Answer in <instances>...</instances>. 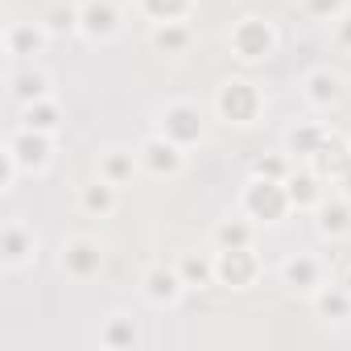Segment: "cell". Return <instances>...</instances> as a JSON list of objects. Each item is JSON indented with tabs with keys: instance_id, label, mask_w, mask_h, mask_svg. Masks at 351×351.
Here are the masks:
<instances>
[{
	"instance_id": "obj_1",
	"label": "cell",
	"mask_w": 351,
	"mask_h": 351,
	"mask_svg": "<svg viewBox=\"0 0 351 351\" xmlns=\"http://www.w3.org/2000/svg\"><path fill=\"white\" fill-rule=\"evenodd\" d=\"M211 108H215V116H219L228 128H252V124L265 116V91H261V83H252V79L232 75V79H223V83L215 87Z\"/></svg>"
},
{
	"instance_id": "obj_2",
	"label": "cell",
	"mask_w": 351,
	"mask_h": 351,
	"mask_svg": "<svg viewBox=\"0 0 351 351\" xmlns=\"http://www.w3.org/2000/svg\"><path fill=\"white\" fill-rule=\"evenodd\" d=\"M277 46H281V34H277V25H273L265 13H244V17L232 21V29H228V50H232V58L244 62V66L269 62V58L277 54Z\"/></svg>"
},
{
	"instance_id": "obj_3",
	"label": "cell",
	"mask_w": 351,
	"mask_h": 351,
	"mask_svg": "<svg viewBox=\"0 0 351 351\" xmlns=\"http://www.w3.org/2000/svg\"><path fill=\"white\" fill-rule=\"evenodd\" d=\"M240 211L252 219V223H281L293 215V203H289V191L285 182L277 178H265V173H252V178L240 186Z\"/></svg>"
},
{
	"instance_id": "obj_4",
	"label": "cell",
	"mask_w": 351,
	"mask_h": 351,
	"mask_svg": "<svg viewBox=\"0 0 351 351\" xmlns=\"http://www.w3.org/2000/svg\"><path fill=\"white\" fill-rule=\"evenodd\" d=\"M157 132H161V136H169L173 145H182V149L203 145L207 124H203L199 104H195V99H169V104L157 112Z\"/></svg>"
},
{
	"instance_id": "obj_5",
	"label": "cell",
	"mask_w": 351,
	"mask_h": 351,
	"mask_svg": "<svg viewBox=\"0 0 351 351\" xmlns=\"http://www.w3.org/2000/svg\"><path fill=\"white\" fill-rule=\"evenodd\" d=\"M104 261H108L104 240H95V236H87V232L66 236L62 248H58V265H62V273H66L71 281H91V277H99V273H104Z\"/></svg>"
},
{
	"instance_id": "obj_6",
	"label": "cell",
	"mask_w": 351,
	"mask_h": 351,
	"mask_svg": "<svg viewBox=\"0 0 351 351\" xmlns=\"http://www.w3.org/2000/svg\"><path fill=\"white\" fill-rule=\"evenodd\" d=\"M261 273H265V265H261L256 244L252 248H215V285L244 293L261 281Z\"/></svg>"
},
{
	"instance_id": "obj_7",
	"label": "cell",
	"mask_w": 351,
	"mask_h": 351,
	"mask_svg": "<svg viewBox=\"0 0 351 351\" xmlns=\"http://www.w3.org/2000/svg\"><path fill=\"white\" fill-rule=\"evenodd\" d=\"M136 157H141V169L149 173V178H157V182H173V178H182V169H186V149L173 145L161 132L145 136L136 145Z\"/></svg>"
},
{
	"instance_id": "obj_8",
	"label": "cell",
	"mask_w": 351,
	"mask_h": 351,
	"mask_svg": "<svg viewBox=\"0 0 351 351\" xmlns=\"http://www.w3.org/2000/svg\"><path fill=\"white\" fill-rule=\"evenodd\" d=\"M38 252H42V236L25 219H5L0 223V265L9 273H21V269L38 265Z\"/></svg>"
},
{
	"instance_id": "obj_9",
	"label": "cell",
	"mask_w": 351,
	"mask_h": 351,
	"mask_svg": "<svg viewBox=\"0 0 351 351\" xmlns=\"http://www.w3.org/2000/svg\"><path fill=\"white\" fill-rule=\"evenodd\" d=\"M5 149L17 157L21 173H46L50 161H54V136H50V132H38V128H21V124H17V128L9 132Z\"/></svg>"
},
{
	"instance_id": "obj_10",
	"label": "cell",
	"mask_w": 351,
	"mask_h": 351,
	"mask_svg": "<svg viewBox=\"0 0 351 351\" xmlns=\"http://www.w3.org/2000/svg\"><path fill=\"white\" fill-rule=\"evenodd\" d=\"M182 293H186V281H182L178 265L157 261V265H149V269L141 273V298H145L149 306H157V310L178 306V302H182Z\"/></svg>"
},
{
	"instance_id": "obj_11",
	"label": "cell",
	"mask_w": 351,
	"mask_h": 351,
	"mask_svg": "<svg viewBox=\"0 0 351 351\" xmlns=\"http://www.w3.org/2000/svg\"><path fill=\"white\" fill-rule=\"evenodd\" d=\"M124 25V13L116 0H79V38H87L91 46L112 42Z\"/></svg>"
},
{
	"instance_id": "obj_12",
	"label": "cell",
	"mask_w": 351,
	"mask_h": 351,
	"mask_svg": "<svg viewBox=\"0 0 351 351\" xmlns=\"http://www.w3.org/2000/svg\"><path fill=\"white\" fill-rule=\"evenodd\" d=\"M285 191H289V203H293V211H306V215H314V211H318V203L330 195V182L322 178L318 169H310L306 161H298V165H293V173L285 178Z\"/></svg>"
},
{
	"instance_id": "obj_13",
	"label": "cell",
	"mask_w": 351,
	"mask_h": 351,
	"mask_svg": "<svg viewBox=\"0 0 351 351\" xmlns=\"http://www.w3.org/2000/svg\"><path fill=\"white\" fill-rule=\"evenodd\" d=\"M50 42L54 38L46 34L42 21H9L5 25V54H9V62H34Z\"/></svg>"
},
{
	"instance_id": "obj_14",
	"label": "cell",
	"mask_w": 351,
	"mask_h": 351,
	"mask_svg": "<svg viewBox=\"0 0 351 351\" xmlns=\"http://www.w3.org/2000/svg\"><path fill=\"white\" fill-rule=\"evenodd\" d=\"M343 91H347V83H343V75L330 71V66H314V71H306V79H302V99H306L314 112L339 108Z\"/></svg>"
},
{
	"instance_id": "obj_15",
	"label": "cell",
	"mask_w": 351,
	"mask_h": 351,
	"mask_svg": "<svg viewBox=\"0 0 351 351\" xmlns=\"http://www.w3.org/2000/svg\"><path fill=\"white\" fill-rule=\"evenodd\" d=\"M277 277H281V285L293 289V293H314L318 285H326V265H322L318 256H310V252H293V256L281 261Z\"/></svg>"
},
{
	"instance_id": "obj_16",
	"label": "cell",
	"mask_w": 351,
	"mask_h": 351,
	"mask_svg": "<svg viewBox=\"0 0 351 351\" xmlns=\"http://www.w3.org/2000/svg\"><path fill=\"white\" fill-rule=\"evenodd\" d=\"M50 87H54L50 71H46V66H38V62H21V66H13V71H9V99H13L17 108H25V104H34V99L54 95Z\"/></svg>"
},
{
	"instance_id": "obj_17",
	"label": "cell",
	"mask_w": 351,
	"mask_h": 351,
	"mask_svg": "<svg viewBox=\"0 0 351 351\" xmlns=\"http://www.w3.org/2000/svg\"><path fill=\"white\" fill-rule=\"evenodd\" d=\"M314 228L322 240H347L351 236V199L347 195H326L314 211Z\"/></svg>"
},
{
	"instance_id": "obj_18",
	"label": "cell",
	"mask_w": 351,
	"mask_h": 351,
	"mask_svg": "<svg viewBox=\"0 0 351 351\" xmlns=\"http://www.w3.org/2000/svg\"><path fill=\"white\" fill-rule=\"evenodd\" d=\"M116 207H120V186L116 182H108V178H99V173H95L91 182L79 186V211L83 215L108 219V215H116Z\"/></svg>"
},
{
	"instance_id": "obj_19",
	"label": "cell",
	"mask_w": 351,
	"mask_h": 351,
	"mask_svg": "<svg viewBox=\"0 0 351 351\" xmlns=\"http://www.w3.org/2000/svg\"><path fill=\"white\" fill-rule=\"evenodd\" d=\"M99 347H108V351H132V347H141V322L128 310H112L99 322Z\"/></svg>"
},
{
	"instance_id": "obj_20",
	"label": "cell",
	"mask_w": 351,
	"mask_h": 351,
	"mask_svg": "<svg viewBox=\"0 0 351 351\" xmlns=\"http://www.w3.org/2000/svg\"><path fill=\"white\" fill-rule=\"evenodd\" d=\"M347 161H351V141H343L339 132H326V141L318 145V153H314L306 165H310V169H318L322 178L335 186V178L347 169Z\"/></svg>"
},
{
	"instance_id": "obj_21",
	"label": "cell",
	"mask_w": 351,
	"mask_h": 351,
	"mask_svg": "<svg viewBox=\"0 0 351 351\" xmlns=\"http://www.w3.org/2000/svg\"><path fill=\"white\" fill-rule=\"evenodd\" d=\"M149 46L157 54H169L178 58L195 46V25L191 21H161V25H149Z\"/></svg>"
},
{
	"instance_id": "obj_22",
	"label": "cell",
	"mask_w": 351,
	"mask_h": 351,
	"mask_svg": "<svg viewBox=\"0 0 351 351\" xmlns=\"http://www.w3.org/2000/svg\"><path fill=\"white\" fill-rule=\"evenodd\" d=\"M95 173L108 178V182H116V186H128L141 173V157L132 149H104L99 161H95Z\"/></svg>"
},
{
	"instance_id": "obj_23",
	"label": "cell",
	"mask_w": 351,
	"mask_h": 351,
	"mask_svg": "<svg viewBox=\"0 0 351 351\" xmlns=\"http://www.w3.org/2000/svg\"><path fill=\"white\" fill-rule=\"evenodd\" d=\"M256 244V223L240 211V215H228L211 228V248H252Z\"/></svg>"
},
{
	"instance_id": "obj_24",
	"label": "cell",
	"mask_w": 351,
	"mask_h": 351,
	"mask_svg": "<svg viewBox=\"0 0 351 351\" xmlns=\"http://www.w3.org/2000/svg\"><path fill=\"white\" fill-rule=\"evenodd\" d=\"M128 5L149 25H161V21H191V13H195L199 0H128Z\"/></svg>"
},
{
	"instance_id": "obj_25",
	"label": "cell",
	"mask_w": 351,
	"mask_h": 351,
	"mask_svg": "<svg viewBox=\"0 0 351 351\" xmlns=\"http://www.w3.org/2000/svg\"><path fill=\"white\" fill-rule=\"evenodd\" d=\"M173 265H178L186 289H207V285H215V252L186 248V252H178V261H173Z\"/></svg>"
},
{
	"instance_id": "obj_26",
	"label": "cell",
	"mask_w": 351,
	"mask_h": 351,
	"mask_svg": "<svg viewBox=\"0 0 351 351\" xmlns=\"http://www.w3.org/2000/svg\"><path fill=\"white\" fill-rule=\"evenodd\" d=\"M17 124H21V128H38V132H50V136H58V132H62V104H58L54 95H46V99H34V104H25V108H21Z\"/></svg>"
},
{
	"instance_id": "obj_27",
	"label": "cell",
	"mask_w": 351,
	"mask_h": 351,
	"mask_svg": "<svg viewBox=\"0 0 351 351\" xmlns=\"http://www.w3.org/2000/svg\"><path fill=\"white\" fill-rule=\"evenodd\" d=\"M310 306H314L318 318L343 322V318H351V289H347L343 281H339V285H318V289L310 293Z\"/></svg>"
},
{
	"instance_id": "obj_28",
	"label": "cell",
	"mask_w": 351,
	"mask_h": 351,
	"mask_svg": "<svg viewBox=\"0 0 351 351\" xmlns=\"http://www.w3.org/2000/svg\"><path fill=\"white\" fill-rule=\"evenodd\" d=\"M326 124H314V120H306V124H293L289 132H285V153L293 157V161H310L314 153H318V145L326 141Z\"/></svg>"
},
{
	"instance_id": "obj_29",
	"label": "cell",
	"mask_w": 351,
	"mask_h": 351,
	"mask_svg": "<svg viewBox=\"0 0 351 351\" xmlns=\"http://www.w3.org/2000/svg\"><path fill=\"white\" fill-rule=\"evenodd\" d=\"M38 21L46 25L50 38H75L79 34V5L75 0H50Z\"/></svg>"
},
{
	"instance_id": "obj_30",
	"label": "cell",
	"mask_w": 351,
	"mask_h": 351,
	"mask_svg": "<svg viewBox=\"0 0 351 351\" xmlns=\"http://www.w3.org/2000/svg\"><path fill=\"white\" fill-rule=\"evenodd\" d=\"M293 157L285 153V149H277V153H265V157H256V165H252V173H265V178H277V182H285L289 173H293Z\"/></svg>"
},
{
	"instance_id": "obj_31",
	"label": "cell",
	"mask_w": 351,
	"mask_h": 351,
	"mask_svg": "<svg viewBox=\"0 0 351 351\" xmlns=\"http://www.w3.org/2000/svg\"><path fill=\"white\" fill-rule=\"evenodd\" d=\"M351 5H347V0H302V13L310 17V21H339L343 13H347Z\"/></svg>"
},
{
	"instance_id": "obj_32",
	"label": "cell",
	"mask_w": 351,
	"mask_h": 351,
	"mask_svg": "<svg viewBox=\"0 0 351 351\" xmlns=\"http://www.w3.org/2000/svg\"><path fill=\"white\" fill-rule=\"evenodd\" d=\"M17 173H21V165H17V157L5 149V153H0V195H9V191L17 186Z\"/></svg>"
},
{
	"instance_id": "obj_33",
	"label": "cell",
	"mask_w": 351,
	"mask_h": 351,
	"mask_svg": "<svg viewBox=\"0 0 351 351\" xmlns=\"http://www.w3.org/2000/svg\"><path fill=\"white\" fill-rule=\"evenodd\" d=\"M330 42H335L339 50H347V54H351V9H347L339 21H330Z\"/></svg>"
},
{
	"instance_id": "obj_34",
	"label": "cell",
	"mask_w": 351,
	"mask_h": 351,
	"mask_svg": "<svg viewBox=\"0 0 351 351\" xmlns=\"http://www.w3.org/2000/svg\"><path fill=\"white\" fill-rule=\"evenodd\" d=\"M335 191L351 199V161H347V169H343V173H339V178H335Z\"/></svg>"
},
{
	"instance_id": "obj_35",
	"label": "cell",
	"mask_w": 351,
	"mask_h": 351,
	"mask_svg": "<svg viewBox=\"0 0 351 351\" xmlns=\"http://www.w3.org/2000/svg\"><path fill=\"white\" fill-rule=\"evenodd\" d=\"M343 285H347V289H351V265H347V273H343Z\"/></svg>"
}]
</instances>
